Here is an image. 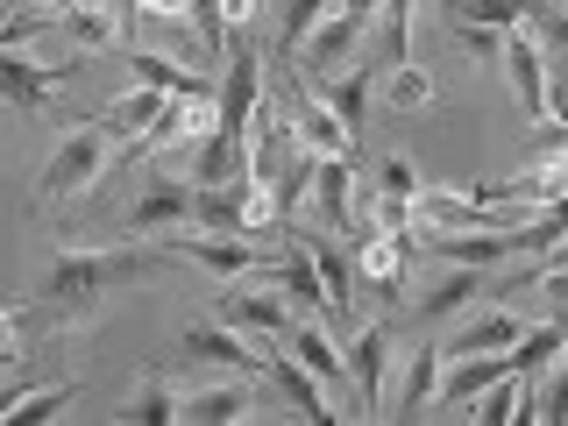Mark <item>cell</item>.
<instances>
[{"label":"cell","instance_id":"5b68a950","mask_svg":"<svg viewBox=\"0 0 568 426\" xmlns=\"http://www.w3.org/2000/svg\"><path fill=\"white\" fill-rule=\"evenodd\" d=\"M256 106H263V58H256L248 43H235V50H227V85H221V121H213V129L235 135V142H248Z\"/></svg>","mask_w":568,"mask_h":426},{"label":"cell","instance_id":"2e32d148","mask_svg":"<svg viewBox=\"0 0 568 426\" xmlns=\"http://www.w3.org/2000/svg\"><path fill=\"white\" fill-rule=\"evenodd\" d=\"M484 292V271H469V263H455V277H440V284H426L419 292V306H413V320L419 327H440V320H455L469 298Z\"/></svg>","mask_w":568,"mask_h":426},{"label":"cell","instance_id":"8d00e7d4","mask_svg":"<svg viewBox=\"0 0 568 426\" xmlns=\"http://www.w3.org/2000/svg\"><path fill=\"white\" fill-rule=\"evenodd\" d=\"M0 363H22V327H14V313H0Z\"/></svg>","mask_w":568,"mask_h":426},{"label":"cell","instance_id":"ba28073f","mask_svg":"<svg viewBox=\"0 0 568 426\" xmlns=\"http://www.w3.org/2000/svg\"><path fill=\"white\" fill-rule=\"evenodd\" d=\"M178 256H192V263H206L213 277H248V271H263V248L256 242H242V235H200V227H185V235H164Z\"/></svg>","mask_w":568,"mask_h":426},{"label":"cell","instance_id":"7c38bea8","mask_svg":"<svg viewBox=\"0 0 568 426\" xmlns=\"http://www.w3.org/2000/svg\"><path fill=\"white\" fill-rule=\"evenodd\" d=\"M178 348L200 355V363H213V369H256V348H248V334L227 327V320H192V327L178 334Z\"/></svg>","mask_w":568,"mask_h":426},{"label":"cell","instance_id":"6da1fadb","mask_svg":"<svg viewBox=\"0 0 568 426\" xmlns=\"http://www.w3.org/2000/svg\"><path fill=\"white\" fill-rule=\"evenodd\" d=\"M150 271H156V256H150V248H135V235L121 242V248H64V256L50 263V277L36 284L29 306H43L58 327H79V320H93L121 284H135V277H150Z\"/></svg>","mask_w":568,"mask_h":426},{"label":"cell","instance_id":"e575fe53","mask_svg":"<svg viewBox=\"0 0 568 426\" xmlns=\"http://www.w3.org/2000/svg\"><path fill=\"white\" fill-rule=\"evenodd\" d=\"M192 29H200V43L213 50V58H227V14H221V0H192Z\"/></svg>","mask_w":568,"mask_h":426},{"label":"cell","instance_id":"8992f818","mask_svg":"<svg viewBox=\"0 0 568 426\" xmlns=\"http://www.w3.org/2000/svg\"><path fill=\"white\" fill-rule=\"evenodd\" d=\"M348 377H355V413H384L390 405V390H384V377H390V327H355V342H348Z\"/></svg>","mask_w":568,"mask_h":426},{"label":"cell","instance_id":"4dcf8cb0","mask_svg":"<svg viewBox=\"0 0 568 426\" xmlns=\"http://www.w3.org/2000/svg\"><path fill=\"white\" fill-rule=\"evenodd\" d=\"M79 398V384H43V390H22V398H14V426H36V419H58L64 405Z\"/></svg>","mask_w":568,"mask_h":426},{"label":"cell","instance_id":"7a4b0ae2","mask_svg":"<svg viewBox=\"0 0 568 426\" xmlns=\"http://www.w3.org/2000/svg\"><path fill=\"white\" fill-rule=\"evenodd\" d=\"M100 171H106V129L93 121V129H79L71 142H58V156H50L43 178H36V200L64 206V200H79V192H93Z\"/></svg>","mask_w":568,"mask_h":426},{"label":"cell","instance_id":"ee69618b","mask_svg":"<svg viewBox=\"0 0 568 426\" xmlns=\"http://www.w3.org/2000/svg\"><path fill=\"white\" fill-rule=\"evenodd\" d=\"M29 8H58V0H29Z\"/></svg>","mask_w":568,"mask_h":426},{"label":"cell","instance_id":"d6a6232c","mask_svg":"<svg viewBox=\"0 0 568 426\" xmlns=\"http://www.w3.org/2000/svg\"><path fill=\"white\" fill-rule=\"evenodd\" d=\"M320 14H327V0H284V36H277V58H284V64L298 58V43L313 36Z\"/></svg>","mask_w":568,"mask_h":426},{"label":"cell","instance_id":"4fadbf2b","mask_svg":"<svg viewBox=\"0 0 568 426\" xmlns=\"http://www.w3.org/2000/svg\"><path fill=\"white\" fill-rule=\"evenodd\" d=\"M284 106H292V129L313 142V156H348L355 135L342 129V114H334L320 93H284Z\"/></svg>","mask_w":568,"mask_h":426},{"label":"cell","instance_id":"74e56055","mask_svg":"<svg viewBox=\"0 0 568 426\" xmlns=\"http://www.w3.org/2000/svg\"><path fill=\"white\" fill-rule=\"evenodd\" d=\"M532 22H540V29H547V43H555L561 58H568V14H540V8H532Z\"/></svg>","mask_w":568,"mask_h":426},{"label":"cell","instance_id":"e0dca14e","mask_svg":"<svg viewBox=\"0 0 568 426\" xmlns=\"http://www.w3.org/2000/svg\"><path fill=\"white\" fill-rule=\"evenodd\" d=\"M313 200L327 213V227H348V213H355V164L348 156H313Z\"/></svg>","mask_w":568,"mask_h":426},{"label":"cell","instance_id":"d4e9b609","mask_svg":"<svg viewBox=\"0 0 568 426\" xmlns=\"http://www.w3.org/2000/svg\"><path fill=\"white\" fill-rule=\"evenodd\" d=\"M355 277H369L384 298H398V284H405V248H398V235H377V242L355 248Z\"/></svg>","mask_w":568,"mask_h":426},{"label":"cell","instance_id":"8fae6325","mask_svg":"<svg viewBox=\"0 0 568 426\" xmlns=\"http://www.w3.org/2000/svg\"><path fill=\"white\" fill-rule=\"evenodd\" d=\"M64 71H79V64H29V58H14V50H0V100L8 106H22V114H43L50 100H58V79Z\"/></svg>","mask_w":568,"mask_h":426},{"label":"cell","instance_id":"277c9868","mask_svg":"<svg viewBox=\"0 0 568 426\" xmlns=\"http://www.w3.org/2000/svg\"><path fill=\"white\" fill-rule=\"evenodd\" d=\"M213 121H221V93H185V100H164V114L142 129L135 142V156H150V150H192V142H206L213 135Z\"/></svg>","mask_w":568,"mask_h":426},{"label":"cell","instance_id":"ac0fdd59","mask_svg":"<svg viewBox=\"0 0 568 426\" xmlns=\"http://www.w3.org/2000/svg\"><path fill=\"white\" fill-rule=\"evenodd\" d=\"M271 271L284 277V292H292L298 306L327 313V284H320V263H313V248H306V235H298V242H284L277 256H271Z\"/></svg>","mask_w":568,"mask_h":426},{"label":"cell","instance_id":"83f0119b","mask_svg":"<svg viewBox=\"0 0 568 426\" xmlns=\"http://www.w3.org/2000/svg\"><path fill=\"white\" fill-rule=\"evenodd\" d=\"M129 419H142V426H164V419H178V390H171L164 369H142V390H135Z\"/></svg>","mask_w":568,"mask_h":426},{"label":"cell","instance_id":"d6986e66","mask_svg":"<svg viewBox=\"0 0 568 426\" xmlns=\"http://www.w3.org/2000/svg\"><path fill=\"white\" fill-rule=\"evenodd\" d=\"M248 413H256L248 384H206V390H192V398L178 405V419H200V426H235Z\"/></svg>","mask_w":568,"mask_h":426},{"label":"cell","instance_id":"b9f144b4","mask_svg":"<svg viewBox=\"0 0 568 426\" xmlns=\"http://www.w3.org/2000/svg\"><path fill=\"white\" fill-rule=\"evenodd\" d=\"M561 355H568V320H561Z\"/></svg>","mask_w":568,"mask_h":426},{"label":"cell","instance_id":"ab89813d","mask_svg":"<svg viewBox=\"0 0 568 426\" xmlns=\"http://www.w3.org/2000/svg\"><path fill=\"white\" fill-rule=\"evenodd\" d=\"M221 14H227V22H235V29H242V22H248V14H256V0H221Z\"/></svg>","mask_w":568,"mask_h":426},{"label":"cell","instance_id":"7402d4cb","mask_svg":"<svg viewBox=\"0 0 568 426\" xmlns=\"http://www.w3.org/2000/svg\"><path fill=\"white\" fill-rule=\"evenodd\" d=\"M434 398H440V348H413L405 355V390H398V413L390 419H419Z\"/></svg>","mask_w":568,"mask_h":426},{"label":"cell","instance_id":"3957f363","mask_svg":"<svg viewBox=\"0 0 568 426\" xmlns=\"http://www.w3.org/2000/svg\"><path fill=\"white\" fill-rule=\"evenodd\" d=\"M185 227H200V178H192V185H178V178H150L142 200L129 206V235L150 242V235H185Z\"/></svg>","mask_w":568,"mask_h":426},{"label":"cell","instance_id":"60d3db41","mask_svg":"<svg viewBox=\"0 0 568 426\" xmlns=\"http://www.w3.org/2000/svg\"><path fill=\"white\" fill-rule=\"evenodd\" d=\"M540 271H568V235L555 242V256H547V263H540Z\"/></svg>","mask_w":568,"mask_h":426},{"label":"cell","instance_id":"7bdbcfd3","mask_svg":"<svg viewBox=\"0 0 568 426\" xmlns=\"http://www.w3.org/2000/svg\"><path fill=\"white\" fill-rule=\"evenodd\" d=\"M71 8H100V0H71Z\"/></svg>","mask_w":568,"mask_h":426},{"label":"cell","instance_id":"f546056e","mask_svg":"<svg viewBox=\"0 0 568 426\" xmlns=\"http://www.w3.org/2000/svg\"><path fill=\"white\" fill-rule=\"evenodd\" d=\"M156 114H164V93H156V85H135V93H121L100 114V129H150Z\"/></svg>","mask_w":568,"mask_h":426},{"label":"cell","instance_id":"836d02e7","mask_svg":"<svg viewBox=\"0 0 568 426\" xmlns=\"http://www.w3.org/2000/svg\"><path fill=\"white\" fill-rule=\"evenodd\" d=\"M426 100H434V79H426V71L405 58L398 71H390V106H426Z\"/></svg>","mask_w":568,"mask_h":426},{"label":"cell","instance_id":"5bb4252c","mask_svg":"<svg viewBox=\"0 0 568 426\" xmlns=\"http://www.w3.org/2000/svg\"><path fill=\"white\" fill-rule=\"evenodd\" d=\"M369 85H377V71H369V64H342V71H327V79H320L313 93L327 100L334 114H342V129H348V135H363V114H369Z\"/></svg>","mask_w":568,"mask_h":426},{"label":"cell","instance_id":"ffe728a7","mask_svg":"<svg viewBox=\"0 0 568 426\" xmlns=\"http://www.w3.org/2000/svg\"><path fill=\"white\" fill-rule=\"evenodd\" d=\"M497 377H526L519 355H490V363H455V369H440V398H448V405H469L476 390H490Z\"/></svg>","mask_w":568,"mask_h":426},{"label":"cell","instance_id":"f1b7e54d","mask_svg":"<svg viewBox=\"0 0 568 426\" xmlns=\"http://www.w3.org/2000/svg\"><path fill=\"white\" fill-rule=\"evenodd\" d=\"M476 413L469 419H484V426H505V419H526V390H519V377H497L490 390H476Z\"/></svg>","mask_w":568,"mask_h":426},{"label":"cell","instance_id":"484cf974","mask_svg":"<svg viewBox=\"0 0 568 426\" xmlns=\"http://www.w3.org/2000/svg\"><path fill=\"white\" fill-rule=\"evenodd\" d=\"M519 334H526L519 313H490V320H476V327H462L455 348H440V355H490V348H511Z\"/></svg>","mask_w":568,"mask_h":426},{"label":"cell","instance_id":"f35d334b","mask_svg":"<svg viewBox=\"0 0 568 426\" xmlns=\"http://www.w3.org/2000/svg\"><path fill=\"white\" fill-rule=\"evenodd\" d=\"M540 284H547V292L561 298V320H568V271H540Z\"/></svg>","mask_w":568,"mask_h":426},{"label":"cell","instance_id":"9c48e42d","mask_svg":"<svg viewBox=\"0 0 568 426\" xmlns=\"http://www.w3.org/2000/svg\"><path fill=\"white\" fill-rule=\"evenodd\" d=\"M505 71H511V85H519V106H526L532 129L555 121V106H547V50L532 43L526 29H505Z\"/></svg>","mask_w":568,"mask_h":426},{"label":"cell","instance_id":"9a60e30c","mask_svg":"<svg viewBox=\"0 0 568 426\" xmlns=\"http://www.w3.org/2000/svg\"><path fill=\"white\" fill-rule=\"evenodd\" d=\"M284 342H292V355H298V363L313 369L320 384H327V390H342V398H348V384H355V377H348V355L334 348L327 334L313 327V320H292V334H284Z\"/></svg>","mask_w":568,"mask_h":426},{"label":"cell","instance_id":"30bf717a","mask_svg":"<svg viewBox=\"0 0 568 426\" xmlns=\"http://www.w3.org/2000/svg\"><path fill=\"white\" fill-rule=\"evenodd\" d=\"M363 29H369V14H355V8H342V14H320L313 22V36L298 50H306V64L327 79V71H342V64H355V43H363Z\"/></svg>","mask_w":568,"mask_h":426},{"label":"cell","instance_id":"1f68e13d","mask_svg":"<svg viewBox=\"0 0 568 426\" xmlns=\"http://www.w3.org/2000/svg\"><path fill=\"white\" fill-rule=\"evenodd\" d=\"M284 213H277V185L271 178H248L242 185V235H263V227H277Z\"/></svg>","mask_w":568,"mask_h":426},{"label":"cell","instance_id":"4316f807","mask_svg":"<svg viewBox=\"0 0 568 426\" xmlns=\"http://www.w3.org/2000/svg\"><path fill=\"white\" fill-rule=\"evenodd\" d=\"M532 14V0H448V22H476V29H519Z\"/></svg>","mask_w":568,"mask_h":426},{"label":"cell","instance_id":"f6af8a7d","mask_svg":"<svg viewBox=\"0 0 568 426\" xmlns=\"http://www.w3.org/2000/svg\"><path fill=\"white\" fill-rule=\"evenodd\" d=\"M561 8H568V0H561Z\"/></svg>","mask_w":568,"mask_h":426},{"label":"cell","instance_id":"44dd1931","mask_svg":"<svg viewBox=\"0 0 568 426\" xmlns=\"http://www.w3.org/2000/svg\"><path fill=\"white\" fill-rule=\"evenodd\" d=\"M306 248H313V263H320V284H327V313H355V263L334 248V235H306Z\"/></svg>","mask_w":568,"mask_h":426},{"label":"cell","instance_id":"d590c367","mask_svg":"<svg viewBox=\"0 0 568 426\" xmlns=\"http://www.w3.org/2000/svg\"><path fill=\"white\" fill-rule=\"evenodd\" d=\"M384 192H398V200H419V171L405 164V156H384Z\"/></svg>","mask_w":568,"mask_h":426},{"label":"cell","instance_id":"52a82bcc","mask_svg":"<svg viewBox=\"0 0 568 426\" xmlns=\"http://www.w3.org/2000/svg\"><path fill=\"white\" fill-rule=\"evenodd\" d=\"M213 306H221V320H227V327H242L248 342H284V334H292V306H284V298H271V292L221 284V298H213Z\"/></svg>","mask_w":568,"mask_h":426},{"label":"cell","instance_id":"cb8c5ba5","mask_svg":"<svg viewBox=\"0 0 568 426\" xmlns=\"http://www.w3.org/2000/svg\"><path fill=\"white\" fill-rule=\"evenodd\" d=\"M129 71H135V85H156L164 100H185V93H213L206 79H192V71H178L171 58H156V50H129Z\"/></svg>","mask_w":568,"mask_h":426},{"label":"cell","instance_id":"603a6c76","mask_svg":"<svg viewBox=\"0 0 568 426\" xmlns=\"http://www.w3.org/2000/svg\"><path fill=\"white\" fill-rule=\"evenodd\" d=\"M271 384H277L306 419H334V413H327V384H320L306 363H292V355H271Z\"/></svg>","mask_w":568,"mask_h":426}]
</instances>
